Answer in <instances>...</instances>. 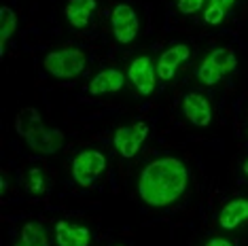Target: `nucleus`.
I'll return each mask as SVG.
<instances>
[{"mask_svg":"<svg viewBox=\"0 0 248 246\" xmlns=\"http://www.w3.org/2000/svg\"><path fill=\"white\" fill-rule=\"evenodd\" d=\"M189 183L187 166L178 157H159L144 166L138 178V195L146 206L163 208L185 193Z\"/></svg>","mask_w":248,"mask_h":246,"instance_id":"obj_1","label":"nucleus"},{"mask_svg":"<svg viewBox=\"0 0 248 246\" xmlns=\"http://www.w3.org/2000/svg\"><path fill=\"white\" fill-rule=\"evenodd\" d=\"M15 132L38 155H53L64 149V132L60 127L43 125V117L34 106H28L15 115Z\"/></svg>","mask_w":248,"mask_h":246,"instance_id":"obj_2","label":"nucleus"},{"mask_svg":"<svg viewBox=\"0 0 248 246\" xmlns=\"http://www.w3.org/2000/svg\"><path fill=\"white\" fill-rule=\"evenodd\" d=\"M235 68H238V58H235L233 49L231 47H217L204 55V60H202L200 66H197L195 77L202 85L212 87L221 79H225L229 72H233Z\"/></svg>","mask_w":248,"mask_h":246,"instance_id":"obj_3","label":"nucleus"},{"mask_svg":"<svg viewBox=\"0 0 248 246\" xmlns=\"http://www.w3.org/2000/svg\"><path fill=\"white\" fill-rule=\"evenodd\" d=\"M85 66H87L85 51H81L77 47L53 49L43 60V68L55 79H75L85 70Z\"/></svg>","mask_w":248,"mask_h":246,"instance_id":"obj_4","label":"nucleus"},{"mask_svg":"<svg viewBox=\"0 0 248 246\" xmlns=\"http://www.w3.org/2000/svg\"><path fill=\"white\" fill-rule=\"evenodd\" d=\"M104 170H106V157L100 151H93V149L81 151L72 159V178H75L78 187H85V189L92 187Z\"/></svg>","mask_w":248,"mask_h":246,"instance_id":"obj_5","label":"nucleus"},{"mask_svg":"<svg viewBox=\"0 0 248 246\" xmlns=\"http://www.w3.org/2000/svg\"><path fill=\"white\" fill-rule=\"evenodd\" d=\"M146 136H149V123L146 121H134L129 125H121L115 130L112 136V147L115 151L125 159L136 157L140 147L144 144Z\"/></svg>","mask_w":248,"mask_h":246,"instance_id":"obj_6","label":"nucleus"},{"mask_svg":"<svg viewBox=\"0 0 248 246\" xmlns=\"http://www.w3.org/2000/svg\"><path fill=\"white\" fill-rule=\"evenodd\" d=\"M110 30H112V36L117 38V43L121 45L134 43V38L140 32V19L134 7H129L125 2L117 4L110 13Z\"/></svg>","mask_w":248,"mask_h":246,"instance_id":"obj_7","label":"nucleus"},{"mask_svg":"<svg viewBox=\"0 0 248 246\" xmlns=\"http://www.w3.org/2000/svg\"><path fill=\"white\" fill-rule=\"evenodd\" d=\"M127 79L140 96H151L157 83V64L149 55H138L127 66Z\"/></svg>","mask_w":248,"mask_h":246,"instance_id":"obj_8","label":"nucleus"},{"mask_svg":"<svg viewBox=\"0 0 248 246\" xmlns=\"http://www.w3.org/2000/svg\"><path fill=\"white\" fill-rule=\"evenodd\" d=\"M189 58H191V49L185 43H174L168 49H163L159 53V60H157V79L163 83L172 81L176 70L180 68V64L187 62Z\"/></svg>","mask_w":248,"mask_h":246,"instance_id":"obj_9","label":"nucleus"},{"mask_svg":"<svg viewBox=\"0 0 248 246\" xmlns=\"http://www.w3.org/2000/svg\"><path fill=\"white\" fill-rule=\"evenodd\" d=\"M183 113L195 127H208L212 123V104L204 93L189 92L183 98Z\"/></svg>","mask_w":248,"mask_h":246,"instance_id":"obj_10","label":"nucleus"},{"mask_svg":"<svg viewBox=\"0 0 248 246\" xmlns=\"http://www.w3.org/2000/svg\"><path fill=\"white\" fill-rule=\"evenodd\" d=\"M125 87V75L117 68H104L95 72L93 79L89 81V93L92 96H102V93H115Z\"/></svg>","mask_w":248,"mask_h":246,"instance_id":"obj_11","label":"nucleus"},{"mask_svg":"<svg viewBox=\"0 0 248 246\" xmlns=\"http://www.w3.org/2000/svg\"><path fill=\"white\" fill-rule=\"evenodd\" d=\"M92 231L85 225H75L68 221L55 223V244L58 246H89Z\"/></svg>","mask_w":248,"mask_h":246,"instance_id":"obj_12","label":"nucleus"},{"mask_svg":"<svg viewBox=\"0 0 248 246\" xmlns=\"http://www.w3.org/2000/svg\"><path fill=\"white\" fill-rule=\"evenodd\" d=\"M248 221V200L246 198H233L218 212V227L221 229H238L242 223Z\"/></svg>","mask_w":248,"mask_h":246,"instance_id":"obj_13","label":"nucleus"},{"mask_svg":"<svg viewBox=\"0 0 248 246\" xmlns=\"http://www.w3.org/2000/svg\"><path fill=\"white\" fill-rule=\"evenodd\" d=\"M95 9H98V2H95V0H68L64 7V15L72 28L81 30V28L89 26Z\"/></svg>","mask_w":248,"mask_h":246,"instance_id":"obj_14","label":"nucleus"},{"mask_svg":"<svg viewBox=\"0 0 248 246\" xmlns=\"http://www.w3.org/2000/svg\"><path fill=\"white\" fill-rule=\"evenodd\" d=\"M13 246H51V240H49V233L45 229V225H41L36 221H30L21 227L17 242Z\"/></svg>","mask_w":248,"mask_h":246,"instance_id":"obj_15","label":"nucleus"},{"mask_svg":"<svg viewBox=\"0 0 248 246\" xmlns=\"http://www.w3.org/2000/svg\"><path fill=\"white\" fill-rule=\"evenodd\" d=\"M235 0H208L204 9V24L206 26H221Z\"/></svg>","mask_w":248,"mask_h":246,"instance_id":"obj_16","label":"nucleus"},{"mask_svg":"<svg viewBox=\"0 0 248 246\" xmlns=\"http://www.w3.org/2000/svg\"><path fill=\"white\" fill-rule=\"evenodd\" d=\"M17 30V15L15 11L2 4L0 7V53L4 55V45L9 43V38L13 36V32Z\"/></svg>","mask_w":248,"mask_h":246,"instance_id":"obj_17","label":"nucleus"},{"mask_svg":"<svg viewBox=\"0 0 248 246\" xmlns=\"http://www.w3.org/2000/svg\"><path fill=\"white\" fill-rule=\"evenodd\" d=\"M24 187L30 195H43L47 191V178H45V172L41 168H30V170H28Z\"/></svg>","mask_w":248,"mask_h":246,"instance_id":"obj_18","label":"nucleus"},{"mask_svg":"<svg viewBox=\"0 0 248 246\" xmlns=\"http://www.w3.org/2000/svg\"><path fill=\"white\" fill-rule=\"evenodd\" d=\"M204 7H206V0H178L176 2L178 13L183 15H195L197 11H202Z\"/></svg>","mask_w":248,"mask_h":246,"instance_id":"obj_19","label":"nucleus"},{"mask_svg":"<svg viewBox=\"0 0 248 246\" xmlns=\"http://www.w3.org/2000/svg\"><path fill=\"white\" fill-rule=\"evenodd\" d=\"M206 246H233L229 242V240H225V238H212V240H208Z\"/></svg>","mask_w":248,"mask_h":246,"instance_id":"obj_20","label":"nucleus"},{"mask_svg":"<svg viewBox=\"0 0 248 246\" xmlns=\"http://www.w3.org/2000/svg\"><path fill=\"white\" fill-rule=\"evenodd\" d=\"M242 172H244V174L248 176V159L244 161V166H242Z\"/></svg>","mask_w":248,"mask_h":246,"instance_id":"obj_21","label":"nucleus"},{"mask_svg":"<svg viewBox=\"0 0 248 246\" xmlns=\"http://www.w3.org/2000/svg\"><path fill=\"white\" fill-rule=\"evenodd\" d=\"M117 246H125V244H117Z\"/></svg>","mask_w":248,"mask_h":246,"instance_id":"obj_22","label":"nucleus"},{"mask_svg":"<svg viewBox=\"0 0 248 246\" xmlns=\"http://www.w3.org/2000/svg\"><path fill=\"white\" fill-rule=\"evenodd\" d=\"M246 138H248V132H246Z\"/></svg>","mask_w":248,"mask_h":246,"instance_id":"obj_23","label":"nucleus"}]
</instances>
